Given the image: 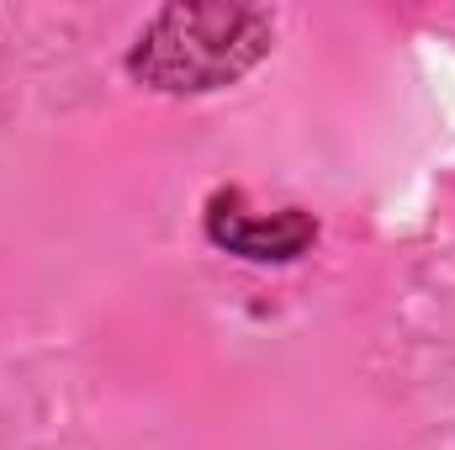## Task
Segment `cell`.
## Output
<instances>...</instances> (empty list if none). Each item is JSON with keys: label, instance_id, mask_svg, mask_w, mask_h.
I'll use <instances>...</instances> for the list:
<instances>
[{"label": "cell", "instance_id": "6da1fadb", "mask_svg": "<svg viewBox=\"0 0 455 450\" xmlns=\"http://www.w3.org/2000/svg\"><path fill=\"white\" fill-rule=\"evenodd\" d=\"M270 53V16L259 5H170L127 53L132 80L164 96L223 91Z\"/></svg>", "mask_w": 455, "mask_h": 450}, {"label": "cell", "instance_id": "7a4b0ae2", "mask_svg": "<svg viewBox=\"0 0 455 450\" xmlns=\"http://www.w3.org/2000/svg\"><path fill=\"white\" fill-rule=\"evenodd\" d=\"M207 238L228 254H243V260H297L318 238V223L297 207L259 218L243 207L238 191H218L207 202Z\"/></svg>", "mask_w": 455, "mask_h": 450}]
</instances>
